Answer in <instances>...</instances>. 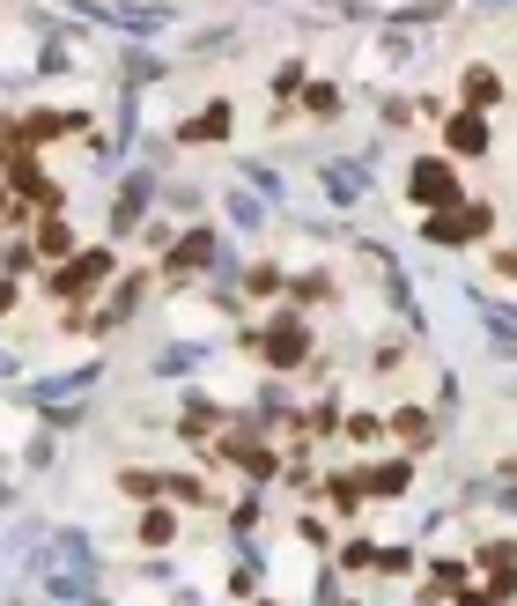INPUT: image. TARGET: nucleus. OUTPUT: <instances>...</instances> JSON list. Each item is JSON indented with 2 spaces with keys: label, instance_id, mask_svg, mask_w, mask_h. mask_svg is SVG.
Returning a JSON list of instances; mask_svg holds the SVG:
<instances>
[{
  "label": "nucleus",
  "instance_id": "f257e3e1",
  "mask_svg": "<svg viewBox=\"0 0 517 606\" xmlns=\"http://www.w3.org/2000/svg\"><path fill=\"white\" fill-rule=\"evenodd\" d=\"M407 200L414 207H458V170L444 156H414L407 163Z\"/></svg>",
  "mask_w": 517,
  "mask_h": 606
},
{
  "label": "nucleus",
  "instance_id": "f03ea898",
  "mask_svg": "<svg viewBox=\"0 0 517 606\" xmlns=\"http://www.w3.org/2000/svg\"><path fill=\"white\" fill-rule=\"evenodd\" d=\"M259 355H266V370H296L303 355H311V340H303L296 318H274V326L259 333Z\"/></svg>",
  "mask_w": 517,
  "mask_h": 606
},
{
  "label": "nucleus",
  "instance_id": "7ed1b4c3",
  "mask_svg": "<svg viewBox=\"0 0 517 606\" xmlns=\"http://www.w3.org/2000/svg\"><path fill=\"white\" fill-rule=\"evenodd\" d=\"M104 274H111V252L97 244V252H82L74 267H60V274H52V296H89V289H97Z\"/></svg>",
  "mask_w": 517,
  "mask_h": 606
},
{
  "label": "nucleus",
  "instance_id": "20e7f679",
  "mask_svg": "<svg viewBox=\"0 0 517 606\" xmlns=\"http://www.w3.org/2000/svg\"><path fill=\"white\" fill-rule=\"evenodd\" d=\"M407 488H414V466L407 459H385V466H362V496H407Z\"/></svg>",
  "mask_w": 517,
  "mask_h": 606
},
{
  "label": "nucleus",
  "instance_id": "39448f33",
  "mask_svg": "<svg viewBox=\"0 0 517 606\" xmlns=\"http://www.w3.org/2000/svg\"><path fill=\"white\" fill-rule=\"evenodd\" d=\"M444 134H451V148H458V156H488V111H458V119L444 126Z\"/></svg>",
  "mask_w": 517,
  "mask_h": 606
},
{
  "label": "nucleus",
  "instance_id": "423d86ee",
  "mask_svg": "<svg viewBox=\"0 0 517 606\" xmlns=\"http://www.w3.org/2000/svg\"><path fill=\"white\" fill-rule=\"evenodd\" d=\"M488 104H503V74L495 67H466V111H488Z\"/></svg>",
  "mask_w": 517,
  "mask_h": 606
},
{
  "label": "nucleus",
  "instance_id": "0eeeda50",
  "mask_svg": "<svg viewBox=\"0 0 517 606\" xmlns=\"http://www.w3.org/2000/svg\"><path fill=\"white\" fill-rule=\"evenodd\" d=\"M207 259H215V237L193 230V237H178V252H170V274H193V267H207Z\"/></svg>",
  "mask_w": 517,
  "mask_h": 606
},
{
  "label": "nucleus",
  "instance_id": "6e6552de",
  "mask_svg": "<svg viewBox=\"0 0 517 606\" xmlns=\"http://www.w3.org/2000/svg\"><path fill=\"white\" fill-rule=\"evenodd\" d=\"M385 429H392L399 444H429V437H436V414H421V407H399Z\"/></svg>",
  "mask_w": 517,
  "mask_h": 606
},
{
  "label": "nucleus",
  "instance_id": "1a4fd4ad",
  "mask_svg": "<svg viewBox=\"0 0 517 606\" xmlns=\"http://www.w3.org/2000/svg\"><path fill=\"white\" fill-rule=\"evenodd\" d=\"M185 141H229V104H207L193 126H185Z\"/></svg>",
  "mask_w": 517,
  "mask_h": 606
},
{
  "label": "nucleus",
  "instance_id": "9d476101",
  "mask_svg": "<svg viewBox=\"0 0 517 606\" xmlns=\"http://www.w3.org/2000/svg\"><path fill=\"white\" fill-rule=\"evenodd\" d=\"M421 237H429V244H466L473 230H466V215H451V207H444V215H429V230H421Z\"/></svg>",
  "mask_w": 517,
  "mask_h": 606
},
{
  "label": "nucleus",
  "instance_id": "9b49d317",
  "mask_svg": "<svg viewBox=\"0 0 517 606\" xmlns=\"http://www.w3.org/2000/svg\"><path fill=\"white\" fill-rule=\"evenodd\" d=\"M37 252H45V259H67V252H74V230H67L60 215H52L45 230H37Z\"/></svg>",
  "mask_w": 517,
  "mask_h": 606
},
{
  "label": "nucleus",
  "instance_id": "f8f14e48",
  "mask_svg": "<svg viewBox=\"0 0 517 606\" xmlns=\"http://www.w3.org/2000/svg\"><path fill=\"white\" fill-rule=\"evenodd\" d=\"M178 540V518H170V510H148L141 518V547H170Z\"/></svg>",
  "mask_w": 517,
  "mask_h": 606
},
{
  "label": "nucleus",
  "instance_id": "ddd939ff",
  "mask_svg": "<svg viewBox=\"0 0 517 606\" xmlns=\"http://www.w3.org/2000/svg\"><path fill=\"white\" fill-rule=\"evenodd\" d=\"M325 193H333V200H355V193H362V170H355V163H333V170H325Z\"/></svg>",
  "mask_w": 517,
  "mask_h": 606
},
{
  "label": "nucleus",
  "instance_id": "4468645a",
  "mask_svg": "<svg viewBox=\"0 0 517 606\" xmlns=\"http://www.w3.org/2000/svg\"><path fill=\"white\" fill-rule=\"evenodd\" d=\"M215 414H222L215 400H185V422H178V429H185V437H207V429H215Z\"/></svg>",
  "mask_w": 517,
  "mask_h": 606
},
{
  "label": "nucleus",
  "instance_id": "2eb2a0df",
  "mask_svg": "<svg viewBox=\"0 0 517 606\" xmlns=\"http://www.w3.org/2000/svg\"><path fill=\"white\" fill-rule=\"evenodd\" d=\"M289 296H296V311H311V303H333V281H325V274H303Z\"/></svg>",
  "mask_w": 517,
  "mask_h": 606
},
{
  "label": "nucleus",
  "instance_id": "dca6fc26",
  "mask_svg": "<svg viewBox=\"0 0 517 606\" xmlns=\"http://www.w3.org/2000/svg\"><path fill=\"white\" fill-rule=\"evenodd\" d=\"M119 488H126L133 503H148V496L163 488V473H141V466H126V473H119Z\"/></svg>",
  "mask_w": 517,
  "mask_h": 606
},
{
  "label": "nucleus",
  "instance_id": "f3484780",
  "mask_svg": "<svg viewBox=\"0 0 517 606\" xmlns=\"http://www.w3.org/2000/svg\"><path fill=\"white\" fill-rule=\"evenodd\" d=\"M303 111H311V119H333V111H340V89L311 82V89H303Z\"/></svg>",
  "mask_w": 517,
  "mask_h": 606
},
{
  "label": "nucleus",
  "instance_id": "a211bd4d",
  "mask_svg": "<svg viewBox=\"0 0 517 606\" xmlns=\"http://www.w3.org/2000/svg\"><path fill=\"white\" fill-rule=\"evenodd\" d=\"M163 481H170V496H178V503H207V481H200V473H163Z\"/></svg>",
  "mask_w": 517,
  "mask_h": 606
},
{
  "label": "nucleus",
  "instance_id": "6ab92c4d",
  "mask_svg": "<svg viewBox=\"0 0 517 606\" xmlns=\"http://www.w3.org/2000/svg\"><path fill=\"white\" fill-rule=\"evenodd\" d=\"M303 429H311V437H325V429H340V400H318L311 414H303Z\"/></svg>",
  "mask_w": 517,
  "mask_h": 606
},
{
  "label": "nucleus",
  "instance_id": "aec40b11",
  "mask_svg": "<svg viewBox=\"0 0 517 606\" xmlns=\"http://www.w3.org/2000/svg\"><path fill=\"white\" fill-rule=\"evenodd\" d=\"M141 289H148V274H126V281H119V296H111V311H119V318H126V311H133V303H141Z\"/></svg>",
  "mask_w": 517,
  "mask_h": 606
},
{
  "label": "nucleus",
  "instance_id": "412c9836",
  "mask_svg": "<svg viewBox=\"0 0 517 606\" xmlns=\"http://www.w3.org/2000/svg\"><path fill=\"white\" fill-rule=\"evenodd\" d=\"M348 437L355 444H377V437H385V422H377V414H348Z\"/></svg>",
  "mask_w": 517,
  "mask_h": 606
},
{
  "label": "nucleus",
  "instance_id": "4be33fe9",
  "mask_svg": "<svg viewBox=\"0 0 517 606\" xmlns=\"http://www.w3.org/2000/svg\"><path fill=\"white\" fill-rule=\"evenodd\" d=\"M296 533H303V547H318V555H325V547H333V525H325V518H303Z\"/></svg>",
  "mask_w": 517,
  "mask_h": 606
},
{
  "label": "nucleus",
  "instance_id": "5701e85b",
  "mask_svg": "<svg viewBox=\"0 0 517 606\" xmlns=\"http://www.w3.org/2000/svg\"><path fill=\"white\" fill-rule=\"evenodd\" d=\"M15 311V274H0V318Z\"/></svg>",
  "mask_w": 517,
  "mask_h": 606
},
{
  "label": "nucleus",
  "instance_id": "b1692460",
  "mask_svg": "<svg viewBox=\"0 0 517 606\" xmlns=\"http://www.w3.org/2000/svg\"><path fill=\"white\" fill-rule=\"evenodd\" d=\"M466 606H503V592H466Z\"/></svg>",
  "mask_w": 517,
  "mask_h": 606
},
{
  "label": "nucleus",
  "instance_id": "393cba45",
  "mask_svg": "<svg viewBox=\"0 0 517 606\" xmlns=\"http://www.w3.org/2000/svg\"><path fill=\"white\" fill-rule=\"evenodd\" d=\"M8 503H15V496H8V481H0V510H8Z\"/></svg>",
  "mask_w": 517,
  "mask_h": 606
},
{
  "label": "nucleus",
  "instance_id": "a878e982",
  "mask_svg": "<svg viewBox=\"0 0 517 606\" xmlns=\"http://www.w3.org/2000/svg\"><path fill=\"white\" fill-rule=\"evenodd\" d=\"M259 606H274V599H259Z\"/></svg>",
  "mask_w": 517,
  "mask_h": 606
}]
</instances>
